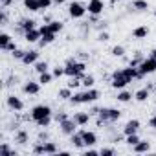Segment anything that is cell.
Masks as SVG:
<instances>
[{"label": "cell", "instance_id": "1", "mask_svg": "<svg viewBox=\"0 0 156 156\" xmlns=\"http://www.w3.org/2000/svg\"><path fill=\"white\" fill-rule=\"evenodd\" d=\"M99 98H101V92L92 87V88H87L85 92L73 94V96L70 98V101H72L73 105H81V103H94V101H98Z\"/></svg>", "mask_w": 156, "mask_h": 156}, {"label": "cell", "instance_id": "2", "mask_svg": "<svg viewBox=\"0 0 156 156\" xmlns=\"http://www.w3.org/2000/svg\"><path fill=\"white\" fill-rule=\"evenodd\" d=\"M64 75L66 77H85V62H77L73 57H70L66 61V66H64Z\"/></svg>", "mask_w": 156, "mask_h": 156}, {"label": "cell", "instance_id": "3", "mask_svg": "<svg viewBox=\"0 0 156 156\" xmlns=\"http://www.w3.org/2000/svg\"><path fill=\"white\" fill-rule=\"evenodd\" d=\"M129 83H132V81L123 73V70H116V72L112 73V81H110V87H112V88H116V90H123Z\"/></svg>", "mask_w": 156, "mask_h": 156}, {"label": "cell", "instance_id": "4", "mask_svg": "<svg viewBox=\"0 0 156 156\" xmlns=\"http://www.w3.org/2000/svg\"><path fill=\"white\" fill-rule=\"evenodd\" d=\"M51 114H53V112H51V108H50L48 105H35V107L31 108L30 118H31L33 121H39V119L48 118V116H51Z\"/></svg>", "mask_w": 156, "mask_h": 156}, {"label": "cell", "instance_id": "5", "mask_svg": "<svg viewBox=\"0 0 156 156\" xmlns=\"http://www.w3.org/2000/svg\"><path fill=\"white\" fill-rule=\"evenodd\" d=\"M138 70H140V73H141L143 77H145L147 73H154V72H156V59H152V57L143 59L141 64L138 66Z\"/></svg>", "mask_w": 156, "mask_h": 156}, {"label": "cell", "instance_id": "6", "mask_svg": "<svg viewBox=\"0 0 156 156\" xmlns=\"http://www.w3.org/2000/svg\"><path fill=\"white\" fill-rule=\"evenodd\" d=\"M68 13H70L72 19H83L85 13H87V8H85L81 2H72V4L68 6Z\"/></svg>", "mask_w": 156, "mask_h": 156}, {"label": "cell", "instance_id": "7", "mask_svg": "<svg viewBox=\"0 0 156 156\" xmlns=\"http://www.w3.org/2000/svg\"><path fill=\"white\" fill-rule=\"evenodd\" d=\"M59 127H61V130H62V134H66V136H72L73 132H77V127H79V125H77L75 121H73V118L70 119H64V121H61L59 123Z\"/></svg>", "mask_w": 156, "mask_h": 156}, {"label": "cell", "instance_id": "8", "mask_svg": "<svg viewBox=\"0 0 156 156\" xmlns=\"http://www.w3.org/2000/svg\"><path fill=\"white\" fill-rule=\"evenodd\" d=\"M103 9H105V2H103V0H90L88 6H87V11L90 15H96V17H99L103 13Z\"/></svg>", "mask_w": 156, "mask_h": 156}, {"label": "cell", "instance_id": "9", "mask_svg": "<svg viewBox=\"0 0 156 156\" xmlns=\"http://www.w3.org/2000/svg\"><path fill=\"white\" fill-rule=\"evenodd\" d=\"M22 90H24V94H28V96H37L39 90H41V83H39V81H26L24 87H22Z\"/></svg>", "mask_w": 156, "mask_h": 156}, {"label": "cell", "instance_id": "10", "mask_svg": "<svg viewBox=\"0 0 156 156\" xmlns=\"http://www.w3.org/2000/svg\"><path fill=\"white\" fill-rule=\"evenodd\" d=\"M8 107H9L11 110H15V112H20V110L24 108V103H22V99L17 98V96H8Z\"/></svg>", "mask_w": 156, "mask_h": 156}, {"label": "cell", "instance_id": "11", "mask_svg": "<svg viewBox=\"0 0 156 156\" xmlns=\"http://www.w3.org/2000/svg\"><path fill=\"white\" fill-rule=\"evenodd\" d=\"M138 130H140V121H138V119H129V121L125 123V127H123V134H125V136L136 134Z\"/></svg>", "mask_w": 156, "mask_h": 156}, {"label": "cell", "instance_id": "12", "mask_svg": "<svg viewBox=\"0 0 156 156\" xmlns=\"http://www.w3.org/2000/svg\"><path fill=\"white\" fill-rule=\"evenodd\" d=\"M41 37H42V33H41V30H39V28L30 30V31H26V33H24V39H26V42H30V44L39 42V41H41Z\"/></svg>", "mask_w": 156, "mask_h": 156}, {"label": "cell", "instance_id": "13", "mask_svg": "<svg viewBox=\"0 0 156 156\" xmlns=\"http://www.w3.org/2000/svg\"><path fill=\"white\" fill-rule=\"evenodd\" d=\"M73 121L79 125V127H85L90 121V112H75L73 114Z\"/></svg>", "mask_w": 156, "mask_h": 156}, {"label": "cell", "instance_id": "14", "mask_svg": "<svg viewBox=\"0 0 156 156\" xmlns=\"http://www.w3.org/2000/svg\"><path fill=\"white\" fill-rule=\"evenodd\" d=\"M37 28V22L33 20V19H22L20 22H19V30L22 31V33H26V31H30V30H35Z\"/></svg>", "mask_w": 156, "mask_h": 156}, {"label": "cell", "instance_id": "15", "mask_svg": "<svg viewBox=\"0 0 156 156\" xmlns=\"http://www.w3.org/2000/svg\"><path fill=\"white\" fill-rule=\"evenodd\" d=\"M37 61H39V51L37 50H28L24 53V57H22V62L24 64H35Z\"/></svg>", "mask_w": 156, "mask_h": 156}, {"label": "cell", "instance_id": "16", "mask_svg": "<svg viewBox=\"0 0 156 156\" xmlns=\"http://www.w3.org/2000/svg\"><path fill=\"white\" fill-rule=\"evenodd\" d=\"M81 134H83V140H85L87 147H94V145L98 143V136H96V132H92V130H81Z\"/></svg>", "mask_w": 156, "mask_h": 156}, {"label": "cell", "instance_id": "17", "mask_svg": "<svg viewBox=\"0 0 156 156\" xmlns=\"http://www.w3.org/2000/svg\"><path fill=\"white\" fill-rule=\"evenodd\" d=\"M70 141H72V145H73V147H77V149H83V147H87V143H85V140H83V134H81V130H79V132H73V134L70 136Z\"/></svg>", "mask_w": 156, "mask_h": 156}, {"label": "cell", "instance_id": "18", "mask_svg": "<svg viewBox=\"0 0 156 156\" xmlns=\"http://www.w3.org/2000/svg\"><path fill=\"white\" fill-rule=\"evenodd\" d=\"M149 96H151V90H149V88H140V90H136V92H134V99H136L138 103L147 101V99H149Z\"/></svg>", "mask_w": 156, "mask_h": 156}, {"label": "cell", "instance_id": "19", "mask_svg": "<svg viewBox=\"0 0 156 156\" xmlns=\"http://www.w3.org/2000/svg\"><path fill=\"white\" fill-rule=\"evenodd\" d=\"M132 151H134L136 154H141V152H149V151H151V143H149V141H141V140H140V141H138V143L132 147Z\"/></svg>", "mask_w": 156, "mask_h": 156}, {"label": "cell", "instance_id": "20", "mask_svg": "<svg viewBox=\"0 0 156 156\" xmlns=\"http://www.w3.org/2000/svg\"><path fill=\"white\" fill-rule=\"evenodd\" d=\"M55 35L57 33H51V31H46V33H42V37H41V41H39V44L44 48L46 44H51L53 41H55Z\"/></svg>", "mask_w": 156, "mask_h": 156}, {"label": "cell", "instance_id": "21", "mask_svg": "<svg viewBox=\"0 0 156 156\" xmlns=\"http://www.w3.org/2000/svg\"><path fill=\"white\" fill-rule=\"evenodd\" d=\"M132 35H134V39H145L149 35V28L147 26H138V28H134Z\"/></svg>", "mask_w": 156, "mask_h": 156}, {"label": "cell", "instance_id": "22", "mask_svg": "<svg viewBox=\"0 0 156 156\" xmlns=\"http://www.w3.org/2000/svg\"><path fill=\"white\" fill-rule=\"evenodd\" d=\"M116 99H118L119 103H129V101L132 99V92H127V90H119V92H118V96H116Z\"/></svg>", "mask_w": 156, "mask_h": 156}, {"label": "cell", "instance_id": "23", "mask_svg": "<svg viewBox=\"0 0 156 156\" xmlns=\"http://www.w3.org/2000/svg\"><path fill=\"white\" fill-rule=\"evenodd\" d=\"M59 147L55 145V141H44V154H57Z\"/></svg>", "mask_w": 156, "mask_h": 156}, {"label": "cell", "instance_id": "24", "mask_svg": "<svg viewBox=\"0 0 156 156\" xmlns=\"http://www.w3.org/2000/svg\"><path fill=\"white\" fill-rule=\"evenodd\" d=\"M132 8H134L136 11H147V9H149V2H147V0H134V2H132Z\"/></svg>", "mask_w": 156, "mask_h": 156}, {"label": "cell", "instance_id": "25", "mask_svg": "<svg viewBox=\"0 0 156 156\" xmlns=\"http://www.w3.org/2000/svg\"><path fill=\"white\" fill-rule=\"evenodd\" d=\"M51 79H53V73H50V72L39 73V83H41V85H50Z\"/></svg>", "mask_w": 156, "mask_h": 156}, {"label": "cell", "instance_id": "26", "mask_svg": "<svg viewBox=\"0 0 156 156\" xmlns=\"http://www.w3.org/2000/svg\"><path fill=\"white\" fill-rule=\"evenodd\" d=\"M62 30V22H59V20H51V22H48V31H51V33H59Z\"/></svg>", "mask_w": 156, "mask_h": 156}, {"label": "cell", "instance_id": "27", "mask_svg": "<svg viewBox=\"0 0 156 156\" xmlns=\"http://www.w3.org/2000/svg\"><path fill=\"white\" fill-rule=\"evenodd\" d=\"M24 8L30 11H39V0H24Z\"/></svg>", "mask_w": 156, "mask_h": 156}, {"label": "cell", "instance_id": "28", "mask_svg": "<svg viewBox=\"0 0 156 156\" xmlns=\"http://www.w3.org/2000/svg\"><path fill=\"white\" fill-rule=\"evenodd\" d=\"M48 68H50V66H48L46 61H37V62H35V72H37V73H44V72H48Z\"/></svg>", "mask_w": 156, "mask_h": 156}, {"label": "cell", "instance_id": "29", "mask_svg": "<svg viewBox=\"0 0 156 156\" xmlns=\"http://www.w3.org/2000/svg\"><path fill=\"white\" fill-rule=\"evenodd\" d=\"M119 118H121V112H119L118 108H110V110H108V121H110V123H116Z\"/></svg>", "mask_w": 156, "mask_h": 156}, {"label": "cell", "instance_id": "30", "mask_svg": "<svg viewBox=\"0 0 156 156\" xmlns=\"http://www.w3.org/2000/svg\"><path fill=\"white\" fill-rule=\"evenodd\" d=\"M28 140H30V138H28V132H26V130H19V132L15 134V141L22 143V145L28 143Z\"/></svg>", "mask_w": 156, "mask_h": 156}, {"label": "cell", "instance_id": "31", "mask_svg": "<svg viewBox=\"0 0 156 156\" xmlns=\"http://www.w3.org/2000/svg\"><path fill=\"white\" fill-rule=\"evenodd\" d=\"M11 41H13L11 35H8V33H0V50H4Z\"/></svg>", "mask_w": 156, "mask_h": 156}, {"label": "cell", "instance_id": "32", "mask_svg": "<svg viewBox=\"0 0 156 156\" xmlns=\"http://www.w3.org/2000/svg\"><path fill=\"white\" fill-rule=\"evenodd\" d=\"M81 81H83V87H85V88H92V87L96 85V79H94V75H85Z\"/></svg>", "mask_w": 156, "mask_h": 156}, {"label": "cell", "instance_id": "33", "mask_svg": "<svg viewBox=\"0 0 156 156\" xmlns=\"http://www.w3.org/2000/svg\"><path fill=\"white\" fill-rule=\"evenodd\" d=\"M57 96H59V99H70L73 94H72V88H70V87H66V88H61Z\"/></svg>", "mask_w": 156, "mask_h": 156}, {"label": "cell", "instance_id": "34", "mask_svg": "<svg viewBox=\"0 0 156 156\" xmlns=\"http://www.w3.org/2000/svg\"><path fill=\"white\" fill-rule=\"evenodd\" d=\"M138 141H140L138 132H136V134H129V136H125V143H127V145H130V147H134Z\"/></svg>", "mask_w": 156, "mask_h": 156}, {"label": "cell", "instance_id": "35", "mask_svg": "<svg viewBox=\"0 0 156 156\" xmlns=\"http://www.w3.org/2000/svg\"><path fill=\"white\" fill-rule=\"evenodd\" d=\"M0 154H2V156H15L17 152H15V151H11L8 143H2V145H0Z\"/></svg>", "mask_w": 156, "mask_h": 156}, {"label": "cell", "instance_id": "36", "mask_svg": "<svg viewBox=\"0 0 156 156\" xmlns=\"http://www.w3.org/2000/svg\"><path fill=\"white\" fill-rule=\"evenodd\" d=\"M143 59H145V57H143V55H141V53L138 51V53H136V57H134V59H130L129 66H134V68H138V66L141 64V61H143Z\"/></svg>", "mask_w": 156, "mask_h": 156}, {"label": "cell", "instance_id": "37", "mask_svg": "<svg viewBox=\"0 0 156 156\" xmlns=\"http://www.w3.org/2000/svg\"><path fill=\"white\" fill-rule=\"evenodd\" d=\"M79 85H83L81 77H70V81H68V85H66V87H70V88H77Z\"/></svg>", "mask_w": 156, "mask_h": 156}, {"label": "cell", "instance_id": "38", "mask_svg": "<svg viewBox=\"0 0 156 156\" xmlns=\"http://www.w3.org/2000/svg\"><path fill=\"white\" fill-rule=\"evenodd\" d=\"M53 4V0H39V11H46Z\"/></svg>", "mask_w": 156, "mask_h": 156}, {"label": "cell", "instance_id": "39", "mask_svg": "<svg viewBox=\"0 0 156 156\" xmlns=\"http://www.w3.org/2000/svg\"><path fill=\"white\" fill-rule=\"evenodd\" d=\"M112 55L114 57H123L125 55V48L123 46H114L112 48Z\"/></svg>", "mask_w": 156, "mask_h": 156}, {"label": "cell", "instance_id": "40", "mask_svg": "<svg viewBox=\"0 0 156 156\" xmlns=\"http://www.w3.org/2000/svg\"><path fill=\"white\" fill-rule=\"evenodd\" d=\"M35 123H37V127L44 129V127H48V125L51 123V116H48V118H42V119H39V121H35Z\"/></svg>", "mask_w": 156, "mask_h": 156}, {"label": "cell", "instance_id": "41", "mask_svg": "<svg viewBox=\"0 0 156 156\" xmlns=\"http://www.w3.org/2000/svg\"><path fill=\"white\" fill-rule=\"evenodd\" d=\"M33 154H44V141H39L33 145Z\"/></svg>", "mask_w": 156, "mask_h": 156}, {"label": "cell", "instance_id": "42", "mask_svg": "<svg viewBox=\"0 0 156 156\" xmlns=\"http://www.w3.org/2000/svg\"><path fill=\"white\" fill-rule=\"evenodd\" d=\"M51 73H53V77H62L64 75V66H55L51 70Z\"/></svg>", "mask_w": 156, "mask_h": 156}, {"label": "cell", "instance_id": "43", "mask_svg": "<svg viewBox=\"0 0 156 156\" xmlns=\"http://www.w3.org/2000/svg\"><path fill=\"white\" fill-rule=\"evenodd\" d=\"M24 53H26V51H24V50H19V48H17L15 51H11V55H13L15 59H19V61H22V57H24Z\"/></svg>", "mask_w": 156, "mask_h": 156}, {"label": "cell", "instance_id": "44", "mask_svg": "<svg viewBox=\"0 0 156 156\" xmlns=\"http://www.w3.org/2000/svg\"><path fill=\"white\" fill-rule=\"evenodd\" d=\"M64 119H68V114H66V112H57V114H55V121H57V123H61V121H64Z\"/></svg>", "mask_w": 156, "mask_h": 156}, {"label": "cell", "instance_id": "45", "mask_svg": "<svg viewBox=\"0 0 156 156\" xmlns=\"http://www.w3.org/2000/svg\"><path fill=\"white\" fill-rule=\"evenodd\" d=\"M99 154H101V156H112V154H116V151H114V149L105 147V149H101V151H99Z\"/></svg>", "mask_w": 156, "mask_h": 156}, {"label": "cell", "instance_id": "46", "mask_svg": "<svg viewBox=\"0 0 156 156\" xmlns=\"http://www.w3.org/2000/svg\"><path fill=\"white\" fill-rule=\"evenodd\" d=\"M98 41H101V42H105V41H108V31H101V33L98 35Z\"/></svg>", "mask_w": 156, "mask_h": 156}, {"label": "cell", "instance_id": "47", "mask_svg": "<svg viewBox=\"0 0 156 156\" xmlns=\"http://www.w3.org/2000/svg\"><path fill=\"white\" fill-rule=\"evenodd\" d=\"M15 50H17V44H15V42L11 41V42H9V44H8V46H6V48L2 50V51H15Z\"/></svg>", "mask_w": 156, "mask_h": 156}, {"label": "cell", "instance_id": "48", "mask_svg": "<svg viewBox=\"0 0 156 156\" xmlns=\"http://www.w3.org/2000/svg\"><path fill=\"white\" fill-rule=\"evenodd\" d=\"M6 22H8V15H6V11H2L0 13V24L6 26Z\"/></svg>", "mask_w": 156, "mask_h": 156}, {"label": "cell", "instance_id": "49", "mask_svg": "<svg viewBox=\"0 0 156 156\" xmlns=\"http://www.w3.org/2000/svg\"><path fill=\"white\" fill-rule=\"evenodd\" d=\"M48 138H50V136H48V132H42V130L39 132V141H42V140H44V141H48Z\"/></svg>", "mask_w": 156, "mask_h": 156}, {"label": "cell", "instance_id": "50", "mask_svg": "<svg viewBox=\"0 0 156 156\" xmlns=\"http://www.w3.org/2000/svg\"><path fill=\"white\" fill-rule=\"evenodd\" d=\"M99 154V151H94V149H88L87 151V156H98Z\"/></svg>", "mask_w": 156, "mask_h": 156}, {"label": "cell", "instance_id": "51", "mask_svg": "<svg viewBox=\"0 0 156 156\" xmlns=\"http://www.w3.org/2000/svg\"><path fill=\"white\" fill-rule=\"evenodd\" d=\"M149 127H152V129H156V116H152V118L149 119Z\"/></svg>", "mask_w": 156, "mask_h": 156}, {"label": "cell", "instance_id": "52", "mask_svg": "<svg viewBox=\"0 0 156 156\" xmlns=\"http://www.w3.org/2000/svg\"><path fill=\"white\" fill-rule=\"evenodd\" d=\"M66 0H53V4H57V6H61V4H64Z\"/></svg>", "mask_w": 156, "mask_h": 156}, {"label": "cell", "instance_id": "53", "mask_svg": "<svg viewBox=\"0 0 156 156\" xmlns=\"http://www.w3.org/2000/svg\"><path fill=\"white\" fill-rule=\"evenodd\" d=\"M149 57H152V59H156V48H154V50H151V55H149Z\"/></svg>", "mask_w": 156, "mask_h": 156}, {"label": "cell", "instance_id": "54", "mask_svg": "<svg viewBox=\"0 0 156 156\" xmlns=\"http://www.w3.org/2000/svg\"><path fill=\"white\" fill-rule=\"evenodd\" d=\"M116 2H125V0H116Z\"/></svg>", "mask_w": 156, "mask_h": 156}, {"label": "cell", "instance_id": "55", "mask_svg": "<svg viewBox=\"0 0 156 156\" xmlns=\"http://www.w3.org/2000/svg\"><path fill=\"white\" fill-rule=\"evenodd\" d=\"M154 17H156V9H154Z\"/></svg>", "mask_w": 156, "mask_h": 156}, {"label": "cell", "instance_id": "56", "mask_svg": "<svg viewBox=\"0 0 156 156\" xmlns=\"http://www.w3.org/2000/svg\"><path fill=\"white\" fill-rule=\"evenodd\" d=\"M13 2H15V0H13Z\"/></svg>", "mask_w": 156, "mask_h": 156}]
</instances>
